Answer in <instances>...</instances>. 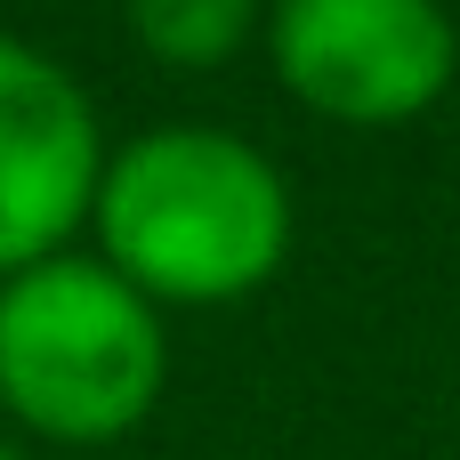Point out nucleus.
<instances>
[{
  "instance_id": "obj_1",
  "label": "nucleus",
  "mask_w": 460,
  "mask_h": 460,
  "mask_svg": "<svg viewBox=\"0 0 460 460\" xmlns=\"http://www.w3.org/2000/svg\"><path fill=\"white\" fill-rule=\"evenodd\" d=\"M97 243L105 267L178 307L251 299L291 251L283 170L226 129H146L97 170Z\"/></svg>"
},
{
  "instance_id": "obj_2",
  "label": "nucleus",
  "mask_w": 460,
  "mask_h": 460,
  "mask_svg": "<svg viewBox=\"0 0 460 460\" xmlns=\"http://www.w3.org/2000/svg\"><path fill=\"white\" fill-rule=\"evenodd\" d=\"M170 380V340L146 291L105 259H40L0 283V404L49 445L129 437Z\"/></svg>"
},
{
  "instance_id": "obj_3",
  "label": "nucleus",
  "mask_w": 460,
  "mask_h": 460,
  "mask_svg": "<svg viewBox=\"0 0 460 460\" xmlns=\"http://www.w3.org/2000/svg\"><path fill=\"white\" fill-rule=\"evenodd\" d=\"M275 73L323 121L396 129L453 89L460 32L445 0H283Z\"/></svg>"
},
{
  "instance_id": "obj_4",
  "label": "nucleus",
  "mask_w": 460,
  "mask_h": 460,
  "mask_svg": "<svg viewBox=\"0 0 460 460\" xmlns=\"http://www.w3.org/2000/svg\"><path fill=\"white\" fill-rule=\"evenodd\" d=\"M97 113L40 49L0 32V275L57 259L97 202Z\"/></svg>"
},
{
  "instance_id": "obj_5",
  "label": "nucleus",
  "mask_w": 460,
  "mask_h": 460,
  "mask_svg": "<svg viewBox=\"0 0 460 460\" xmlns=\"http://www.w3.org/2000/svg\"><path fill=\"white\" fill-rule=\"evenodd\" d=\"M251 16H259V0H129L137 40H146L162 65H186V73L226 65V57L251 40Z\"/></svg>"
},
{
  "instance_id": "obj_6",
  "label": "nucleus",
  "mask_w": 460,
  "mask_h": 460,
  "mask_svg": "<svg viewBox=\"0 0 460 460\" xmlns=\"http://www.w3.org/2000/svg\"><path fill=\"white\" fill-rule=\"evenodd\" d=\"M0 460H8V445H0Z\"/></svg>"
}]
</instances>
